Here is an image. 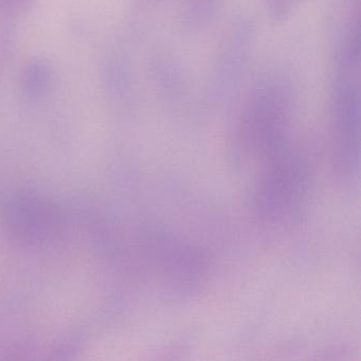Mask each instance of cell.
Masks as SVG:
<instances>
[{
	"instance_id": "cell-5",
	"label": "cell",
	"mask_w": 361,
	"mask_h": 361,
	"mask_svg": "<svg viewBox=\"0 0 361 361\" xmlns=\"http://www.w3.org/2000/svg\"><path fill=\"white\" fill-rule=\"evenodd\" d=\"M33 0H0V11L8 16H18L28 10Z\"/></svg>"
},
{
	"instance_id": "cell-3",
	"label": "cell",
	"mask_w": 361,
	"mask_h": 361,
	"mask_svg": "<svg viewBox=\"0 0 361 361\" xmlns=\"http://www.w3.org/2000/svg\"><path fill=\"white\" fill-rule=\"evenodd\" d=\"M223 0H180L179 14L183 27L188 30L197 31L211 24Z\"/></svg>"
},
{
	"instance_id": "cell-2",
	"label": "cell",
	"mask_w": 361,
	"mask_h": 361,
	"mask_svg": "<svg viewBox=\"0 0 361 361\" xmlns=\"http://www.w3.org/2000/svg\"><path fill=\"white\" fill-rule=\"evenodd\" d=\"M54 82L51 66L43 60H35L25 66L20 75L23 94L28 99H41L48 94Z\"/></svg>"
},
{
	"instance_id": "cell-1",
	"label": "cell",
	"mask_w": 361,
	"mask_h": 361,
	"mask_svg": "<svg viewBox=\"0 0 361 361\" xmlns=\"http://www.w3.org/2000/svg\"><path fill=\"white\" fill-rule=\"evenodd\" d=\"M248 27L240 26L233 30L228 39L227 45L221 54V60L216 67L215 83L213 85V97L221 99L227 94L229 84L233 83L236 75L240 71V62L245 60L248 47Z\"/></svg>"
},
{
	"instance_id": "cell-4",
	"label": "cell",
	"mask_w": 361,
	"mask_h": 361,
	"mask_svg": "<svg viewBox=\"0 0 361 361\" xmlns=\"http://www.w3.org/2000/svg\"><path fill=\"white\" fill-rule=\"evenodd\" d=\"M299 3L300 0H266L270 16L276 20L287 18Z\"/></svg>"
}]
</instances>
